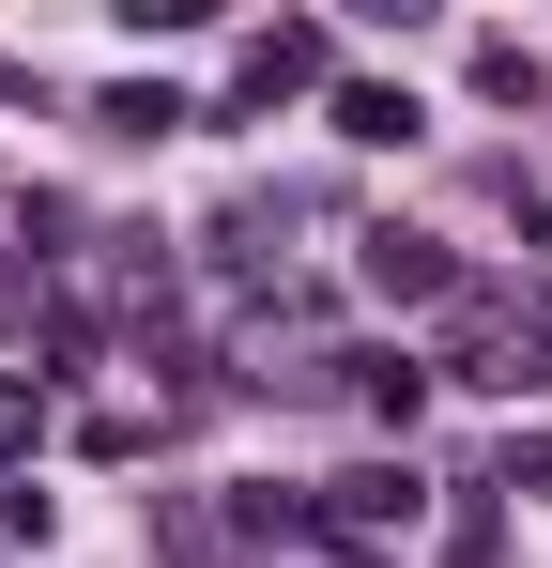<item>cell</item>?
<instances>
[{"label": "cell", "instance_id": "cell-1", "mask_svg": "<svg viewBox=\"0 0 552 568\" xmlns=\"http://www.w3.org/2000/svg\"><path fill=\"white\" fill-rule=\"evenodd\" d=\"M538 338H552V323H522V292H491V277H476V292H460V323H446V369H430V384L522 399V384H538Z\"/></svg>", "mask_w": 552, "mask_h": 568}, {"label": "cell", "instance_id": "cell-2", "mask_svg": "<svg viewBox=\"0 0 552 568\" xmlns=\"http://www.w3.org/2000/svg\"><path fill=\"white\" fill-rule=\"evenodd\" d=\"M415 507H430V491H415V462H354V476H323V491H307V538H338V554H384Z\"/></svg>", "mask_w": 552, "mask_h": 568}, {"label": "cell", "instance_id": "cell-3", "mask_svg": "<svg viewBox=\"0 0 552 568\" xmlns=\"http://www.w3.org/2000/svg\"><path fill=\"white\" fill-rule=\"evenodd\" d=\"M323 78H338V31L323 16H262L246 62H231V108H292V93H323Z\"/></svg>", "mask_w": 552, "mask_h": 568}, {"label": "cell", "instance_id": "cell-4", "mask_svg": "<svg viewBox=\"0 0 552 568\" xmlns=\"http://www.w3.org/2000/svg\"><path fill=\"white\" fill-rule=\"evenodd\" d=\"M354 277L384 292V307H446V292H460V262L430 246V231H399V215H384V231H354Z\"/></svg>", "mask_w": 552, "mask_h": 568}, {"label": "cell", "instance_id": "cell-5", "mask_svg": "<svg viewBox=\"0 0 552 568\" xmlns=\"http://www.w3.org/2000/svg\"><path fill=\"white\" fill-rule=\"evenodd\" d=\"M415 123H430V108L399 93V78H338V139H354V154H415Z\"/></svg>", "mask_w": 552, "mask_h": 568}, {"label": "cell", "instance_id": "cell-6", "mask_svg": "<svg viewBox=\"0 0 552 568\" xmlns=\"http://www.w3.org/2000/svg\"><path fill=\"white\" fill-rule=\"evenodd\" d=\"M338 369H354V399L384 415V430H415V415H430V354H338Z\"/></svg>", "mask_w": 552, "mask_h": 568}, {"label": "cell", "instance_id": "cell-7", "mask_svg": "<svg viewBox=\"0 0 552 568\" xmlns=\"http://www.w3.org/2000/svg\"><path fill=\"white\" fill-rule=\"evenodd\" d=\"M507 554V491L491 476H460V507H446V568H491Z\"/></svg>", "mask_w": 552, "mask_h": 568}, {"label": "cell", "instance_id": "cell-8", "mask_svg": "<svg viewBox=\"0 0 552 568\" xmlns=\"http://www.w3.org/2000/svg\"><path fill=\"white\" fill-rule=\"evenodd\" d=\"M92 123H108V139H170V123H200V108H184L170 78H123V93H92Z\"/></svg>", "mask_w": 552, "mask_h": 568}, {"label": "cell", "instance_id": "cell-9", "mask_svg": "<svg viewBox=\"0 0 552 568\" xmlns=\"http://www.w3.org/2000/svg\"><path fill=\"white\" fill-rule=\"evenodd\" d=\"M476 93L522 108V93H538V47H522V31H491V47H476Z\"/></svg>", "mask_w": 552, "mask_h": 568}, {"label": "cell", "instance_id": "cell-10", "mask_svg": "<svg viewBox=\"0 0 552 568\" xmlns=\"http://www.w3.org/2000/svg\"><path fill=\"white\" fill-rule=\"evenodd\" d=\"M476 476H491V491H552V430H507V446H491Z\"/></svg>", "mask_w": 552, "mask_h": 568}, {"label": "cell", "instance_id": "cell-11", "mask_svg": "<svg viewBox=\"0 0 552 568\" xmlns=\"http://www.w3.org/2000/svg\"><path fill=\"white\" fill-rule=\"evenodd\" d=\"M31 446H47V384H0V476L31 462Z\"/></svg>", "mask_w": 552, "mask_h": 568}, {"label": "cell", "instance_id": "cell-12", "mask_svg": "<svg viewBox=\"0 0 552 568\" xmlns=\"http://www.w3.org/2000/svg\"><path fill=\"white\" fill-rule=\"evenodd\" d=\"M231 538H307V491H231Z\"/></svg>", "mask_w": 552, "mask_h": 568}]
</instances>
